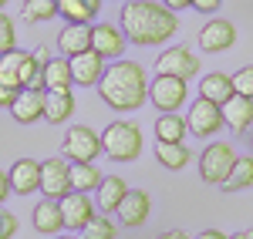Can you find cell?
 <instances>
[{
    "mask_svg": "<svg viewBox=\"0 0 253 239\" xmlns=\"http://www.w3.org/2000/svg\"><path fill=\"white\" fill-rule=\"evenodd\" d=\"M7 196H10V175H7V172H0V202L7 199Z\"/></svg>",
    "mask_w": 253,
    "mask_h": 239,
    "instance_id": "38",
    "label": "cell"
},
{
    "mask_svg": "<svg viewBox=\"0 0 253 239\" xmlns=\"http://www.w3.org/2000/svg\"><path fill=\"white\" fill-rule=\"evenodd\" d=\"M10 115L20 125H34L44 118V88H20L17 98L10 101Z\"/></svg>",
    "mask_w": 253,
    "mask_h": 239,
    "instance_id": "12",
    "label": "cell"
},
{
    "mask_svg": "<svg viewBox=\"0 0 253 239\" xmlns=\"http://www.w3.org/2000/svg\"><path fill=\"white\" fill-rule=\"evenodd\" d=\"M186 125H189V132H193L196 138H213L216 132L226 125L223 121V104H216V101L199 95L189 104V111H186Z\"/></svg>",
    "mask_w": 253,
    "mask_h": 239,
    "instance_id": "6",
    "label": "cell"
},
{
    "mask_svg": "<svg viewBox=\"0 0 253 239\" xmlns=\"http://www.w3.org/2000/svg\"><path fill=\"white\" fill-rule=\"evenodd\" d=\"M61 212H64V226L68 229H84L88 222L95 219V209H91L88 192H75V189L61 199Z\"/></svg>",
    "mask_w": 253,
    "mask_h": 239,
    "instance_id": "16",
    "label": "cell"
},
{
    "mask_svg": "<svg viewBox=\"0 0 253 239\" xmlns=\"http://www.w3.org/2000/svg\"><path fill=\"white\" fill-rule=\"evenodd\" d=\"M17 98V88H10V84H3L0 81V108H10V101Z\"/></svg>",
    "mask_w": 253,
    "mask_h": 239,
    "instance_id": "36",
    "label": "cell"
},
{
    "mask_svg": "<svg viewBox=\"0 0 253 239\" xmlns=\"http://www.w3.org/2000/svg\"><path fill=\"white\" fill-rule=\"evenodd\" d=\"M58 14H61L58 0H24V20H31V24H44Z\"/></svg>",
    "mask_w": 253,
    "mask_h": 239,
    "instance_id": "29",
    "label": "cell"
},
{
    "mask_svg": "<svg viewBox=\"0 0 253 239\" xmlns=\"http://www.w3.org/2000/svg\"><path fill=\"white\" fill-rule=\"evenodd\" d=\"M233 91H236V95H247V98H253V64L240 68V71L233 74Z\"/></svg>",
    "mask_w": 253,
    "mask_h": 239,
    "instance_id": "34",
    "label": "cell"
},
{
    "mask_svg": "<svg viewBox=\"0 0 253 239\" xmlns=\"http://www.w3.org/2000/svg\"><path fill=\"white\" fill-rule=\"evenodd\" d=\"M236 40V27L226 17H213L199 27V47L206 54H219V51H230Z\"/></svg>",
    "mask_w": 253,
    "mask_h": 239,
    "instance_id": "10",
    "label": "cell"
},
{
    "mask_svg": "<svg viewBox=\"0 0 253 239\" xmlns=\"http://www.w3.org/2000/svg\"><path fill=\"white\" fill-rule=\"evenodd\" d=\"M189 135V125L179 111H162L156 118V138L159 141H182Z\"/></svg>",
    "mask_w": 253,
    "mask_h": 239,
    "instance_id": "25",
    "label": "cell"
},
{
    "mask_svg": "<svg viewBox=\"0 0 253 239\" xmlns=\"http://www.w3.org/2000/svg\"><path fill=\"white\" fill-rule=\"evenodd\" d=\"M20 88H44V64L34 54L27 58L24 71H20Z\"/></svg>",
    "mask_w": 253,
    "mask_h": 239,
    "instance_id": "32",
    "label": "cell"
},
{
    "mask_svg": "<svg viewBox=\"0 0 253 239\" xmlns=\"http://www.w3.org/2000/svg\"><path fill=\"white\" fill-rule=\"evenodd\" d=\"M250 239H253V233H250Z\"/></svg>",
    "mask_w": 253,
    "mask_h": 239,
    "instance_id": "47",
    "label": "cell"
},
{
    "mask_svg": "<svg viewBox=\"0 0 253 239\" xmlns=\"http://www.w3.org/2000/svg\"><path fill=\"white\" fill-rule=\"evenodd\" d=\"M68 61H71V78H75V84H81V88L98 84L101 74H105V58H98L95 51L75 54V58H68Z\"/></svg>",
    "mask_w": 253,
    "mask_h": 239,
    "instance_id": "17",
    "label": "cell"
},
{
    "mask_svg": "<svg viewBox=\"0 0 253 239\" xmlns=\"http://www.w3.org/2000/svg\"><path fill=\"white\" fill-rule=\"evenodd\" d=\"M95 88L101 101L115 111H135L149 101V78H145L142 64H135V61L118 58L115 64H108Z\"/></svg>",
    "mask_w": 253,
    "mask_h": 239,
    "instance_id": "2",
    "label": "cell"
},
{
    "mask_svg": "<svg viewBox=\"0 0 253 239\" xmlns=\"http://www.w3.org/2000/svg\"><path fill=\"white\" fill-rule=\"evenodd\" d=\"M236 159H240V155L233 152L230 141H213V145H206V152L199 155V175H203V182H210V185H223L226 175L233 172Z\"/></svg>",
    "mask_w": 253,
    "mask_h": 239,
    "instance_id": "4",
    "label": "cell"
},
{
    "mask_svg": "<svg viewBox=\"0 0 253 239\" xmlns=\"http://www.w3.org/2000/svg\"><path fill=\"white\" fill-rule=\"evenodd\" d=\"M199 95L203 98L216 101V104H223L226 98H233V74H223V71H213V74H206V78L199 81Z\"/></svg>",
    "mask_w": 253,
    "mask_h": 239,
    "instance_id": "22",
    "label": "cell"
},
{
    "mask_svg": "<svg viewBox=\"0 0 253 239\" xmlns=\"http://www.w3.org/2000/svg\"><path fill=\"white\" fill-rule=\"evenodd\" d=\"M75 95L71 88H44V121L51 125H64L75 115Z\"/></svg>",
    "mask_w": 253,
    "mask_h": 239,
    "instance_id": "13",
    "label": "cell"
},
{
    "mask_svg": "<svg viewBox=\"0 0 253 239\" xmlns=\"http://www.w3.org/2000/svg\"><path fill=\"white\" fill-rule=\"evenodd\" d=\"M199 61L189 47H166L162 54L156 58V74H172V78H182V81H193L199 74Z\"/></svg>",
    "mask_w": 253,
    "mask_h": 239,
    "instance_id": "8",
    "label": "cell"
},
{
    "mask_svg": "<svg viewBox=\"0 0 253 239\" xmlns=\"http://www.w3.org/2000/svg\"><path fill=\"white\" fill-rule=\"evenodd\" d=\"M58 47L64 58H75V54L91 51V27L88 24H68L58 34Z\"/></svg>",
    "mask_w": 253,
    "mask_h": 239,
    "instance_id": "19",
    "label": "cell"
},
{
    "mask_svg": "<svg viewBox=\"0 0 253 239\" xmlns=\"http://www.w3.org/2000/svg\"><path fill=\"white\" fill-rule=\"evenodd\" d=\"M95 192H98V205H101L105 212H115L118 202L125 199V192H128V182L122 179V175H101Z\"/></svg>",
    "mask_w": 253,
    "mask_h": 239,
    "instance_id": "21",
    "label": "cell"
},
{
    "mask_svg": "<svg viewBox=\"0 0 253 239\" xmlns=\"http://www.w3.org/2000/svg\"><path fill=\"white\" fill-rule=\"evenodd\" d=\"M101 152L112 162H135L142 155V128L135 121H112L101 132Z\"/></svg>",
    "mask_w": 253,
    "mask_h": 239,
    "instance_id": "3",
    "label": "cell"
},
{
    "mask_svg": "<svg viewBox=\"0 0 253 239\" xmlns=\"http://www.w3.org/2000/svg\"><path fill=\"white\" fill-rule=\"evenodd\" d=\"M149 101L159 111H179L189 101V81L172 78V74H156L149 81Z\"/></svg>",
    "mask_w": 253,
    "mask_h": 239,
    "instance_id": "5",
    "label": "cell"
},
{
    "mask_svg": "<svg viewBox=\"0 0 253 239\" xmlns=\"http://www.w3.org/2000/svg\"><path fill=\"white\" fill-rule=\"evenodd\" d=\"M250 185H253V155H247V159H236L233 172L223 182V189L226 192H240V189H250Z\"/></svg>",
    "mask_w": 253,
    "mask_h": 239,
    "instance_id": "28",
    "label": "cell"
},
{
    "mask_svg": "<svg viewBox=\"0 0 253 239\" xmlns=\"http://www.w3.org/2000/svg\"><path fill=\"white\" fill-rule=\"evenodd\" d=\"M10 47H17V27L0 10V51H10Z\"/></svg>",
    "mask_w": 253,
    "mask_h": 239,
    "instance_id": "33",
    "label": "cell"
},
{
    "mask_svg": "<svg viewBox=\"0 0 253 239\" xmlns=\"http://www.w3.org/2000/svg\"><path fill=\"white\" fill-rule=\"evenodd\" d=\"M14 233H17V216L7 212V209H0V239H10Z\"/></svg>",
    "mask_w": 253,
    "mask_h": 239,
    "instance_id": "35",
    "label": "cell"
},
{
    "mask_svg": "<svg viewBox=\"0 0 253 239\" xmlns=\"http://www.w3.org/2000/svg\"><path fill=\"white\" fill-rule=\"evenodd\" d=\"M169 10H182V7H189V0H162Z\"/></svg>",
    "mask_w": 253,
    "mask_h": 239,
    "instance_id": "40",
    "label": "cell"
},
{
    "mask_svg": "<svg viewBox=\"0 0 253 239\" xmlns=\"http://www.w3.org/2000/svg\"><path fill=\"white\" fill-rule=\"evenodd\" d=\"M34 229L44 233V236H58L64 229V212H61L58 199H44L34 205Z\"/></svg>",
    "mask_w": 253,
    "mask_h": 239,
    "instance_id": "20",
    "label": "cell"
},
{
    "mask_svg": "<svg viewBox=\"0 0 253 239\" xmlns=\"http://www.w3.org/2000/svg\"><path fill=\"white\" fill-rule=\"evenodd\" d=\"M27 58H31V54H27V51H17V47L0 51V81L20 91V71H24Z\"/></svg>",
    "mask_w": 253,
    "mask_h": 239,
    "instance_id": "24",
    "label": "cell"
},
{
    "mask_svg": "<svg viewBox=\"0 0 253 239\" xmlns=\"http://www.w3.org/2000/svg\"><path fill=\"white\" fill-rule=\"evenodd\" d=\"M41 192L47 199H58V202L71 192V165H68V159L41 162Z\"/></svg>",
    "mask_w": 253,
    "mask_h": 239,
    "instance_id": "9",
    "label": "cell"
},
{
    "mask_svg": "<svg viewBox=\"0 0 253 239\" xmlns=\"http://www.w3.org/2000/svg\"><path fill=\"white\" fill-rule=\"evenodd\" d=\"M101 172H98L95 162H71V189L75 192H95Z\"/></svg>",
    "mask_w": 253,
    "mask_h": 239,
    "instance_id": "26",
    "label": "cell"
},
{
    "mask_svg": "<svg viewBox=\"0 0 253 239\" xmlns=\"http://www.w3.org/2000/svg\"><path fill=\"white\" fill-rule=\"evenodd\" d=\"M101 3H105V0H88V7H91V14H95V17H98V10H101Z\"/></svg>",
    "mask_w": 253,
    "mask_h": 239,
    "instance_id": "43",
    "label": "cell"
},
{
    "mask_svg": "<svg viewBox=\"0 0 253 239\" xmlns=\"http://www.w3.org/2000/svg\"><path fill=\"white\" fill-rule=\"evenodd\" d=\"M61 3V14L68 24H88V20L95 17L91 14V7H88V0H58Z\"/></svg>",
    "mask_w": 253,
    "mask_h": 239,
    "instance_id": "30",
    "label": "cell"
},
{
    "mask_svg": "<svg viewBox=\"0 0 253 239\" xmlns=\"http://www.w3.org/2000/svg\"><path fill=\"white\" fill-rule=\"evenodd\" d=\"M101 155V135L88 125H71L64 135V159L68 162H95Z\"/></svg>",
    "mask_w": 253,
    "mask_h": 239,
    "instance_id": "7",
    "label": "cell"
},
{
    "mask_svg": "<svg viewBox=\"0 0 253 239\" xmlns=\"http://www.w3.org/2000/svg\"><path fill=\"white\" fill-rule=\"evenodd\" d=\"M159 239H189V236H186L182 229H169V233H162Z\"/></svg>",
    "mask_w": 253,
    "mask_h": 239,
    "instance_id": "41",
    "label": "cell"
},
{
    "mask_svg": "<svg viewBox=\"0 0 253 239\" xmlns=\"http://www.w3.org/2000/svg\"><path fill=\"white\" fill-rule=\"evenodd\" d=\"M230 239H250V233H233Z\"/></svg>",
    "mask_w": 253,
    "mask_h": 239,
    "instance_id": "44",
    "label": "cell"
},
{
    "mask_svg": "<svg viewBox=\"0 0 253 239\" xmlns=\"http://www.w3.org/2000/svg\"><path fill=\"white\" fill-rule=\"evenodd\" d=\"M75 78H71V61L64 58H51L44 64V88H71Z\"/></svg>",
    "mask_w": 253,
    "mask_h": 239,
    "instance_id": "27",
    "label": "cell"
},
{
    "mask_svg": "<svg viewBox=\"0 0 253 239\" xmlns=\"http://www.w3.org/2000/svg\"><path fill=\"white\" fill-rule=\"evenodd\" d=\"M250 145H253V138H250Z\"/></svg>",
    "mask_w": 253,
    "mask_h": 239,
    "instance_id": "48",
    "label": "cell"
},
{
    "mask_svg": "<svg viewBox=\"0 0 253 239\" xmlns=\"http://www.w3.org/2000/svg\"><path fill=\"white\" fill-rule=\"evenodd\" d=\"M156 159L159 165H166L169 172H179L193 162V152L182 145V141H156Z\"/></svg>",
    "mask_w": 253,
    "mask_h": 239,
    "instance_id": "23",
    "label": "cell"
},
{
    "mask_svg": "<svg viewBox=\"0 0 253 239\" xmlns=\"http://www.w3.org/2000/svg\"><path fill=\"white\" fill-rule=\"evenodd\" d=\"M189 7L193 10H203V14H213L216 7H219V0H189Z\"/></svg>",
    "mask_w": 253,
    "mask_h": 239,
    "instance_id": "37",
    "label": "cell"
},
{
    "mask_svg": "<svg viewBox=\"0 0 253 239\" xmlns=\"http://www.w3.org/2000/svg\"><path fill=\"white\" fill-rule=\"evenodd\" d=\"M115 212H118V219H122V226H142V222L149 219V212H152V199H149L145 189H128Z\"/></svg>",
    "mask_w": 253,
    "mask_h": 239,
    "instance_id": "14",
    "label": "cell"
},
{
    "mask_svg": "<svg viewBox=\"0 0 253 239\" xmlns=\"http://www.w3.org/2000/svg\"><path fill=\"white\" fill-rule=\"evenodd\" d=\"M10 189L17 196H31L41 189V162L34 159H17L10 165Z\"/></svg>",
    "mask_w": 253,
    "mask_h": 239,
    "instance_id": "18",
    "label": "cell"
},
{
    "mask_svg": "<svg viewBox=\"0 0 253 239\" xmlns=\"http://www.w3.org/2000/svg\"><path fill=\"white\" fill-rule=\"evenodd\" d=\"M122 31L132 44L152 47V44H166L179 31V17L175 10L156 0H128L122 7Z\"/></svg>",
    "mask_w": 253,
    "mask_h": 239,
    "instance_id": "1",
    "label": "cell"
},
{
    "mask_svg": "<svg viewBox=\"0 0 253 239\" xmlns=\"http://www.w3.org/2000/svg\"><path fill=\"white\" fill-rule=\"evenodd\" d=\"M81 233H84V239H115L118 236V226L112 219H105V216H98V212H95V219L88 222Z\"/></svg>",
    "mask_w": 253,
    "mask_h": 239,
    "instance_id": "31",
    "label": "cell"
},
{
    "mask_svg": "<svg viewBox=\"0 0 253 239\" xmlns=\"http://www.w3.org/2000/svg\"><path fill=\"white\" fill-rule=\"evenodd\" d=\"M125 44H128V37H125V31H118L115 24H95L91 27V51H95L98 58H122L125 54Z\"/></svg>",
    "mask_w": 253,
    "mask_h": 239,
    "instance_id": "11",
    "label": "cell"
},
{
    "mask_svg": "<svg viewBox=\"0 0 253 239\" xmlns=\"http://www.w3.org/2000/svg\"><path fill=\"white\" fill-rule=\"evenodd\" d=\"M223 121L233 135H243L253 128V98L247 95H233V98L223 101Z\"/></svg>",
    "mask_w": 253,
    "mask_h": 239,
    "instance_id": "15",
    "label": "cell"
},
{
    "mask_svg": "<svg viewBox=\"0 0 253 239\" xmlns=\"http://www.w3.org/2000/svg\"><path fill=\"white\" fill-rule=\"evenodd\" d=\"M31 54H34V58H38L41 64H47V61H51V54H47V47H38V51H31Z\"/></svg>",
    "mask_w": 253,
    "mask_h": 239,
    "instance_id": "42",
    "label": "cell"
},
{
    "mask_svg": "<svg viewBox=\"0 0 253 239\" xmlns=\"http://www.w3.org/2000/svg\"><path fill=\"white\" fill-rule=\"evenodd\" d=\"M199 239H230V236H223L219 229H203V233H199Z\"/></svg>",
    "mask_w": 253,
    "mask_h": 239,
    "instance_id": "39",
    "label": "cell"
},
{
    "mask_svg": "<svg viewBox=\"0 0 253 239\" xmlns=\"http://www.w3.org/2000/svg\"><path fill=\"white\" fill-rule=\"evenodd\" d=\"M54 239H75V236H54Z\"/></svg>",
    "mask_w": 253,
    "mask_h": 239,
    "instance_id": "46",
    "label": "cell"
},
{
    "mask_svg": "<svg viewBox=\"0 0 253 239\" xmlns=\"http://www.w3.org/2000/svg\"><path fill=\"white\" fill-rule=\"evenodd\" d=\"M7 3H10V0H0V10H3V7H7Z\"/></svg>",
    "mask_w": 253,
    "mask_h": 239,
    "instance_id": "45",
    "label": "cell"
}]
</instances>
